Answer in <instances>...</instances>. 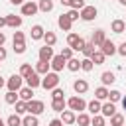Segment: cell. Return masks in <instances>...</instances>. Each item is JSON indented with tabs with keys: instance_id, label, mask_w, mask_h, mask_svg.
I'll return each mask as SVG.
<instances>
[{
	"instance_id": "cell-1",
	"label": "cell",
	"mask_w": 126,
	"mask_h": 126,
	"mask_svg": "<svg viewBox=\"0 0 126 126\" xmlns=\"http://www.w3.org/2000/svg\"><path fill=\"white\" fill-rule=\"evenodd\" d=\"M57 85H59V75H57L55 71L43 75V79H41V87H43L45 91H51V89H55Z\"/></svg>"
},
{
	"instance_id": "cell-2",
	"label": "cell",
	"mask_w": 126,
	"mask_h": 126,
	"mask_svg": "<svg viewBox=\"0 0 126 126\" xmlns=\"http://www.w3.org/2000/svg\"><path fill=\"white\" fill-rule=\"evenodd\" d=\"M67 106H69L73 112H83V110L87 108V102H85L81 96H71V98L67 100Z\"/></svg>"
},
{
	"instance_id": "cell-3",
	"label": "cell",
	"mask_w": 126,
	"mask_h": 126,
	"mask_svg": "<svg viewBox=\"0 0 126 126\" xmlns=\"http://www.w3.org/2000/svg\"><path fill=\"white\" fill-rule=\"evenodd\" d=\"M43 110H45V104H43L41 100H33V98L28 100V112H30V114H35V116H37V114H41Z\"/></svg>"
},
{
	"instance_id": "cell-4",
	"label": "cell",
	"mask_w": 126,
	"mask_h": 126,
	"mask_svg": "<svg viewBox=\"0 0 126 126\" xmlns=\"http://www.w3.org/2000/svg\"><path fill=\"white\" fill-rule=\"evenodd\" d=\"M65 63H67V59H65L63 55H53V57H51V61H49V67H51L55 73H59V71L65 67Z\"/></svg>"
},
{
	"instance_id": "cell-5",
	"label": "cell",
	"mask_w": 126,
	"mask_h": 126,
	"mask_svg": "<svg viewBox=\"0 0 126 126\" xmlns=\"http://www.w3.org/2000/svg\"><path fill=\"white\" fill-rule=\"evenodd\" d=\"M22 81H24V77L22 75H12L8 81H6V85H8V91H20L22 89Z\"/></svg>"
},
{
	"instance_id": "cell-6",
	"label": "cell",
	"mask_w": 126,
	"mask_h": 126,
	"mask_svg": "<svg viewBox=\"0 0 126 126\" xmlns=\"http://www.w3.org/2000/svg\"><path fill=\"white\" fill-rule=\"evenodd\" d=\"M79 14H81V20L91 22V20H94V18H96V8H94V6H85Z\"/></svg>"
},
{
	"instance_id": "cell-7",
	"label": "cell",
	"mask_w": 126,
	"mask_h": 126,
	"mask_svg": "<svg viewBox=\"0 0 126 126\" xmlns=\"http://www.w3.org/2000/svg\"><path fill=\"white\" fill-rule=\"evenodd\" d=\"M26 83H28V87L30 89H35V87H41V79H39V73H35V71H32L28 77H26Z\"/></svg>"
},
{
	"instance_id": "cell-8",
	"label": "cell",
	"mask_w": 126,
	"mask_h": 126,
	"mask_svg": "<svg viewBox=\"0 0 126 126\" xmlns=\"http://www.w3.org/2000/svg\"><path fill=\"white\" fill-rule=\"evenodd\" d=\"M22 14L24 16H33V14H37V4L35 2H24L22 4Z\"/></svg>"
},
{
	"instance_id": "cell-9",
	"label": "cell",
	"mask_w": 126,
	"mask_h": 126,
	"mask_svg": "<svg viewBox=\"0 0 126 126\" xmlns=\"http://www.w3.org/2000/svg\"><path fill=\"white\" fill-rule=\"evenodd\" d=\"M57 24H59V28L63 30V32H71V26H73V20L67 16V14H61L59 16V20H57Z\"/></svg>"
},
{
	"instance_id": "cell-10",
	"label": "cell",
	"mask_w": 126,
	"mask_h": 126,
	"mask_svg": "<svg viewBox=\"0 0 126 126\" xmlns=\"http://www.w3.org/2000/svg\"><path fill=\"white\" fill-rule=\"evenodd\" d=\"M100 51H102L104 55H114V53H116V45H114V41H112V39H104L102 45H100Z\"/></svg>"
},
{
	"instance_id": "cell-11",
	"label": "cell",
	"mask_w": 126,
	"mask_h": 126,
	"mask_svg": "<svg viewBox=\"0 0 126 126\" xmlns=\"http://www.w3.org/2000/svg\"><path fill=\"white\" fill-rule=\"evenodd\" d=\"M73 89H75L77 94H85V93L89 91V83H87L85 79H77V81L73 83Z\"/></svg>"
},
{
	"instance_id": "cell-12",
	"label": "cell",
	"mask_w": 126,
	"mask_h": 126,
	"mask_svg": "<svg viewBox=\"0 0 126 126\" xmlns=\"http://www.w3.org/2000/svg\"><path fill=\"white\" fill-rule=\"evenodd\" d=\"M104 39H106V35H104V32H102V30H96V32H93V37H91V41H93V45H94V47H100Z\"/></svg>"
},
{
	"instance_id": "cell-13",
	"label": "cell",
	"mask_w": 126,
	"mask_h": 126,
	"mask_svg": "<svg viewBox=\"0 0 126 126\" xmlns=\"http://www.w3.org/2000/svg\"><path fill=\"white\" fill-rule=\"evenodd\" d=\"M6 26H10V28H20L22 26V18L20 16H16V14H8L6 16Z\"/></svg>"
},
{
	"instance_id": "cell-14",
	"label": "cell",
	"mask_w": 126,
	"mask_h": 126,
	"mask_svg": "<svg viewBox=\"0 0 126 126\" xmlns=\"http://www.w3.org/2000/svg\"><path fill=\"white\" fill-rule=\"evenodd\" d=\"M110 30H112L114 33H124V32H126V22H124V20H112Z\"/></svg>"
},
{
	"instance_id": "cell-15",
	"label": "cell",
	"mask_w": 126,
	"mask_h": 126,
	"mask_svg": "<svg viewBox=\"0 0 126 126\" xmlns=\"http://www.w3.org/2000/svg\"><path fill=\"white\" fill-rule=\"evenodd\" d=\"M51 57H53V47H49V45H45V47H41L39 49V61H51Z\"/></svg>"
},
{
	"instance_id": "cell-16",
	"label": "cell",
	"mask_w": 126,
	"mask_h": 126,
	"mask_svg": "<svg viewBox=\"0 0 126 126\" xmlns=\"http://www.w3.org/2000/svg\"><path fill=\"white\" fill-rule=\"evenodd\" d=\"M114 112H116V108H114V102H110V100H108V102L100 104V114H102V116H108V118H110Z\"/></svg>"
},
{
	"instance_id": "cell-17",
	"label": "cell",
	"mask_w": 126,
	"mask_h": 126,
	"mask_svg": "<svg viewBox=\"0 0 126 126\" xmlns=\"http://www.w3.org/2000/svg\"><path fill=\"white\" fill-rule=\"evenodd\" d=\"M75 118H77V116H75L73 110H63V112H61V122L67 124V126H69V124H75Z\"/></svg>"
},
{
	"instance_id": "cell-18",
	"label": "cell",
	"mask_w": 126,
	"mask_h": 126,
	"mask_svg": "<svg viewBox=\"0 0 126 126\" xmlns=\"http://www.w3.org/2000/svg\"><path fill=\"white\" fill-rule=\"evenodd\" d=\"M43 33H45V30H43V26H39V24H35V26L32 28V39H43Z\"/></svg>"
},
{
	"instance_id": "cell-19",
	"label": "cell",
	"mask_w": 126,
	"mask_h": 126,
	"mask_svg": "<svg viewBox=\"0 0 126 126\" xmlns=\"http://www.w3.org/2000/svg\"><path fill=\"white\" fill-rule=\"evenodd\" d=\"M65 67L69 69V71H79L81 69V59H75V57H71V59H67V63H65Z\"/></svg>"
},
{
	"instance_id": "cell-20",
	"label": "cell",
	"mask_w": 126,
	"mask_h": 126,
	"mask_svg": "<svg viewBox=\"0 0 126 126\" xmlns=\"http://www.w3.org/2000/svg\"><path fill=\"white\" fill-rule=\"evenodd\" d=\"M100 81H102V85L106 87V85H112V83L116 81V77H114V73H112V71H104V73L100 75Z\"/></svg>"
},
{
	"instance_id": "cell-21",
	"label": "cell",
	"mask_w": 126,
	"mask_h": 126,
	"mask_svg": "<svg viewBox=\"0 0 126 126\" xmlns=\"http://www.w3.org/2000/svg\"><path fill=\"white\" fill-rule=\"evenodd\" d=\"M22 126H39L37 116H35V114H28V116H24V118H22Z\"/></svg>"
},
{
	"instance_id": "cell-22",
	"label": "cell",
	"mask_w": 126,
	"mask_h": 126,
	"mask_svg": "<svg viewBox=\"0 0 126 126\" xmlns=\"http://www.w3.org/2000/svg\"><path fill=\"white\" fill-rule=\"evenodd\" d=\"M43 41H45V45L53 47V45L57 43V35H55L53 32H45V33H43Z\"/></svg>"
},
{
	"instance_id": "cell-23",
	"label": "cell",
	"mask_w": 126,
	"mask_h": 126,
	"mask_svg": "<svg viewBox=\"0 0 126 126\" xmlns=\"http://www.w3.org/2000/svg\"><path fill=\"white\" fill-rule=\"evenodd\" d=\"M35 73H39V75L49 73V63H47V61H37V63H35Z\"/></svg>"
},
{
	"instance_id": "cell-24",
	"label": "cell",
	"mask_w": 126,
	"mask_h": 126,
	"mask_svg": "<svg viewBox=\"0 0 126 126\" xmlns=\"http://www.w3.org/2000/svg\"><path fill=\"white\" fill-rule=\"evenodd\" d=\"M94 98H96V100H106V98H108V89H106V87H98V89L94 91Z\"/></svg>"
},
{
	"instance_id": "cell-25",
	"label": "cell",
	"mask_w": 126,
	"mask_h": 126,
	"mask_svg": "<svg viewBox=\"0 0 126 126\" xmlns=\"http://www.w3.org/2000/svg\"><path fill=\"white\" fill-rule=\"evenodd\" d=\"M32 94H33V89L24 87V89H20V94H18V96H20L22 100H26V102H28V100H32Z\"/></svg>"
},
{
	"instance_id": "cell-26",
	"label": "cell",
	"mask_w": 126,
	"mask_h": 126,
	"mask_svg": "<svg viewBox=\"0 0 126 126\" xmlns=\"http://www.w3.org/2000/svg\"><path fill=\"white\" fill-rule=\"evenodd\" d=\"M65 106H67L65 98H57V100H53V102H51V108H53L55 112H63V110H65Z\"/></svg>"
},
{
	"instance_id": "cell-27",
	"label": "cell",
	"mask_w": 126,
	"mask_h": 126,
	"mask_svg": "<svg viewBox=\"0 0 126 126\" xmlns=\"http://www.w3.org/2000/svg\"><path fill=\"white\" fill-rule=\"evenodd\" d=\"M87 108H89V112L94 116V114H100V102L94 98V100H91L89 104H87Z\"/></svg>"
},
{
	"instance_id": "cell-28",
	"label": "cell",
	"mask_w": 126,
	"mask_h": 126,
	"mask_svg": "<svg viewBox=\"0 0 126 126\" xmlns=\"http://www.w3.org/2000/svg\"><path fill=\"white\" fill-rule=\"evenodd\" d=\"M75 122H77L79 126H91V118H89V114H85V112H79V116L75 118Z\"/></svg>"
},
{
	"instance_id": "cell-29",
	"label": "cell",
	"mask_w": 126,
	"mask_h": 126,
	"mask_svg": "<svg viewBox=\"0 0 126 126\" xmlns=\"http://www.w3.org/2000/svg\"><path fill=\"white\" fill-rule=\"evenodd\" d=\"M37 10H41V12H51V10H53V0H39Z\"/></svg>"
},
{
	"instance_id": "cell-30",
	"label": "cell",
	"mask_w": 126,
	"mask_h": 126,
	"mask_svg": "<svg viewBox=\"0 0 126 126\" xmlns=\"http://www.w3.org/2000/svg\"><path fill=\"white\" fill-rule=\"evenodd\" d=\"M104 57H106V55H104L102 51H94V53L91 55V61H93L94 65H102V63H104Z\"/></svg>"
},
{
	"instance_id": "cell-31",
	"label": "cell",
	"mask_w": 126,
	"mask_h": 126,
	"mask_svg": "<svg viewBox=\"0 0 126 126\" xmlns=\"http://www.w3.org/2000/svg\"><path fill=\"white\" fill-rule=\"evenodd\" d=\"M14 106H16V114H24V112H28V102L22 100V98H18Z\"/></svg>"
},
{
	"instance_id": "cell-32",
	"label": "cell",
	"mask_w": 126,
	"mask_h": 126,
	"mask_svg": "<svg viewBox=\"0 0 126 126\" xmlns=\"http://www.w3.org/2000/svg\"><path fill=\"white\" fill-rule=\"evenodd\" d=\"M110 126H124V116L118 114V112H114L110 116Z\"/></svg>"
},
{
	"instance_id": "cell-33",
	"label": "cell",
	"mask_w": 126,
	"mask_h": 126,
	"mask_svg": "<svg viewBox=\"0 0 126 126\" xmlns=\"http://www.w3.org/2000/svg\"><path fill=\"white\" fill-rule=\"evenodd\" d=\"M6 124H8V126H22V118H20V114H10L8 120H6Z\"/></svg>"
},
{
	"instance_id": "cell-34",
	"label": "cell",
	"mask_w": 126,
	"mask_h": 126,
	"mask_svg": "<svg viewBox=\"0 0 126 126\" xmlns=\"http://www.w3.org/2000/svg\"><path fill=\"white\" fill-rule=\"evenodd\" d=\"M93 67H94V63L91 61V57L81 59V69H83V71H87V73H89V71H93Z\"/></svg>"
},
{
	"instance_id": "cell-35",
	"label": "cell",
	"mask_w": 126,
	"mask_h": 126,
	"mask_svg": "<svg viewBox=\"0 0 126 126\" xmlns=\"http://www.w3.org/2000/svg\"><path fill=\"white\" fill-rule=\"evenodd\" d=\"M94 51H96V49H94L93 41H87V43H85V47H83V55H85V57H91Z\"/></svg>"
},
{
	"instance_id": "cell-36",
	"label": "cell",
	"mask_w": 126,
	"mask_h": 126,
	"mask_svg": "<svg viewBox=\"0 0 126 126\" xmlns=\"http://www.w3.org/2000/svg\"><path fill=\"white\" fill-rule=\"evenodd\" d=\"M4 98H6V102H8V104H16V100H18V98H20V96H18V94H16V91H8V93H6V96H4Z\"/></svg>"
},
{
	"instance_id": "cell-37",
	"label": "cell",
	"mask_w": 126,
	"mask_h": 126,
	"mask_svg": "<svg viewBox=\"0 0 126 126\" xmlns=\"http://www.w3.org/2000/svg\"><path fill=\"white\" fill-rule=\"evenodd\" d=\"M91 126H104V116L102 114H94L91 118Z\"/></svg>"
},
{
	"instance_id": "cell-38",
	"label": "cell",
	"mask_w": 126,
	"mask_h": 126,
	"mask_svg": "<svg viewBox=\"0 0 126 126\" xmlns=\"http://www.w3.org/2000/svg\"><path fill=\"white\" fill-rule=\"evenodd\" d=\"M79 39H81V35H77V33H69V35H67V45L73 49V47H75V43H77Z\"/></svg>"
},
{
	"instance_id": "cell-39",
	"label": "cell",
	"mask_w": 126,
	"mask_h": 126,
	"mask_svg": "<svg viewBox=\"0 0 126 126\" xmlns=\"http://www.w3.org/2000/svg\"><path fill=\"white\" fill-rule=\"evenodd\" d=\"M122 98V93L120 91H108V100L110 102H118Z\"/></svg>"
},
{
	"instance_id": "cell-40",
	"label": "cell",
	"mask_w": 126,
	"mask_h": 126,
	"mask_svg": "<svg viewBox=\"0 0 126 126\" xmlns=\"http://www.w3.org/2000/svg\"><path fill=\"white\" fill-rule=\"evenodd\" d=\"M30 73H32V65H30V63H22V67H20V75L26 79Z\"/></svg>"
},
{
	"instance_id": "cell-41",
	"label": "cell",
	"mask_w": 126,
	"mask_h": 126,
	"mask_svg": "<svg viewBox=\"0 0 126 126\" xmlns=\"http://www.w3.org/2000/svg\"><path fill=\"white\" fill-rule=\"evenodd\" d=\"M63 94H65V93H63V89H59V87L51 89V98H53V100H57V98H65Z\"/></svg>"
},
{
	"instance_id": "cell-42",
	"label": "cell",
	"mask_w": 126,
	"mask_h": 126,
	"mask_svg": "<svg viewBox=\"0 0 126 126\" xmlns=\"http://www.w3.org/2000/svg\"><path fill=\"white\" fill-rule=\"evenodd\" d=\"M14 43H26L24 32H14Z\"/></svg>"
},
{
	"instance_id": "cell-43",
	"label": "cell",
	"mask_w": 126,
	"mask_h": 126,
	"mask_svg": "<svg viewBox=\"0 0 126 126\" xmlns=\"http://www.w3.org/2000/svg\"><path fill=\"white\" fill-rule=\"evenodd\" d=\"M71 8L73 10H83L85 8V0H73L71 2Z\"/></svg>"
},
{
	"instance_id": "cell-44",
	"label": "cell",
	"mask_w": 126,
	"mask_h": 126,
	"mask_svg": "<svg viewBox=\"0 0 126 126\" xmlns=\"http://www.w3.org/2000/svg\"><path fill=\"white\" fill-rule=\"evenodd\" d=\"M67 16H69V18H71V20H73V22H75V20H79V18H81V14H79V10H73V8H71V10H69V12H67Z\"/></svg>"
},
{
	"instance_id": "cell-45",
	"label": "cell",
	"mask_w": 126,
	"mask_h": 126,
	"mask_svg": "<svg viewBox=\"0 0 126 126\" xmlns=\"http://www.w3.org/2000/svg\"><path fill=\"white\" fill-rule=\"evenodd\" d=\"M85 43H87V41H85V39L81 37V39H79V41L75 43V47H73V51H83V47H85Z\"/></svg>"
},
{
	"instance_id": "cell-46",
	"label": "cell",
	"mask_w": 126,
	"mask_h": 126,
	"mask_svg": "<svg viewBox=\"0 0 126 126\" xmlns=\"http://www.w3.org/2000/svg\"><path fill=\"white\" fill-rule=\"evenodd\" d=\"M26 51V43H14V53H24Z\"/></svg>"
},
{
	"instance_id": "cell-47",
	"label": "cell",
	"mask_w": 126,
	"mask_h": 126,
	"mask_svg": "<svg viewBox=\"0 0 126 126\" xmlns=\"http://www.w3.org/2000/svg\"><path fill=\"white\" fill-rule=\"evenodd\" d=\"M61 55H63L65 59H71V57H73V49H71V47H63V51H61Z\"/></svg>"
},
{
	"instance_id": "cell-48",
	"label": "cell",
	"mask_w": 126,
	"mask_h": 126,
	"mask_svg": "<svg viewBox=\"0 0 126 126\" xmlns=\"http://www.w3.org/2000/svg\"><path fill=\"white\" fill-rule=\"evenodd\" d=\"M116 53H120V55H124V57H126V41H122V43L116 47Z\"/></svg>"
},
{
	"instance_id": "cell-49",
	"label": "cell",
	"mask_w": 126,
	"mask_h": 126,
	"mask_svg": "<svg viewBox=\"0 0 126 126\" xmlns=\"http://www.w3.org/2000/svg\"><path fill=\"white\" fill-rule=\"evenodd\" d=\"M49 126H63V122H61V118H53L49 122Z\"/></svg>"
},
{
	"instance_id": "cell-50",
	"label": "cell",
	"mask_w": 126,
	"mask_h": 126,
	"mask_svg": "<svg viewBox=\"0 0 126 126\" xmlns=\"http://www.w3.org/2000/svg\"><path fill=\"white\" fill-rule=\"evenodd\" d=\"M6 55H8V53H6V49L0 45V61H4V59H6Z\"/></svg>"
},
{
	"instance_id": "cell-51",
	"label": "cell",
	"mask_w": 126,
	"mask_h": 126,
	"mask_svg": "<svg viewBox=\"0 0 126 126\" xmlns=\"http://www.w3.org/2000/svg\"><path fill=\"white\" fill-rule=\"evenodd\" d=\"M4 41H6V35L0 32V45H4Z\"/></svg>"
},
{
	"instance_id": "cell-52",
	"label": "cell",
	"mask_w": 126,
	"mask_h": 126,
	"mask_svg": "<svg viewBox=\"0 0 126 126\" xmlns=\"http://www.w3.org/2000/svg\"><path fill=\"white\" fill-rule=\"evenodd\" d=\"M71 2H73V0H61V4H63V6H71Z\"/></svg>"
},
{
	"instance_id": "cell-53",
	"label": "cell",
	"mask_w": 126,
	"mask_h": 126,
	"mask_svg": "<svg viewBox=\"0 0 126 126\" xmlns=\"http://www.w3.org/2000/svg\"><path fill=\"white\" fill-rule=\"evenodd\" d=\"M4 26H6V18H2V16H0V28H4Z\"/></svg>"
},
{
	"instance_id": "cell-54",
	"label": "cell",
	"mask_w": 126,
	"mask_h": 126,
	"mask_svg": "<svg viewBox=\"0 0 126 126\" xmlns=\"http://www.w3.org/2000/svg\"><path fill=\"white\" fill-rule=\"evenodd\" d=\"M10 2H12L14 6H18V4H24V0H10Z\"/></svg>"
},
{
	"instance_id": "cell-55",
	"label": "cell",
	"mask_w": 126,
	"mask_h": 126,
	"mask_svg": "<svg viewBox=\"0 0 126 126\" xmlns=\"http://www.w3.org/2000/svg\"><path fill=\"white\" fill-rule=\"evenodd\" d=\"M120 100H122V106H124V110H126V96H122Z\"/></svg>"
},
{
	"instance_id": "cell-56",
	"label": "cell",
	"mask_w": 126,
	"mask_h": 126,
	"mask_svg": "<svg viewBox=\"0 0 126 126\" xmlns=\"http://www.w3.org/2000/svg\"><path fill=\"white\" fill-rule=\"evenodd\" d=\"M4 83H6V81H4V79H2V77H0V89H2V87H4Z\"/></svg>"
},
{
	"instance_id": "cell-57",
	"label": "cell",
	"mask_w": 126,
	"mask_h": 126,
	"mask_svg": "<svg viewBox=\"0 0 126 126\" xmlns=\"http://www.w3.org/2000/svg\"><path fill=\"white\" fill-rule=\"evenodd\" d=\"M0 126H8V124H6V122H4L2 118H0Z\"/></svg>"
},
{
	"instance_id": "cell-58",
	"label": "cell",
	"mask_w": 126,
	"mask_h": 126,
	"mask_svg": "<svg viewBox=\"0 0 126 126\" xmlns=\"http://www.w3.org/2000/svg\"><path fill=\"white\" fill-rule=\"evenodd\" d=\"M118 2H120V4H122V6H126V0H118Z\"/></svg>"
},
{
	"instance_id": "cell-59",
	"label": "cell",
	"mask_w": 126,
	"mask_h": 126,
	"mask_svg": "<svg viewBox=\"0 0 126 126\" xmlns=\"http://www.w3.org/2000/svg\"><path fill=\"white\" fill-rule=\"evenodd\" d=\"M30 2H35V0H30Z\"/></svg>"
}]
</instances>
